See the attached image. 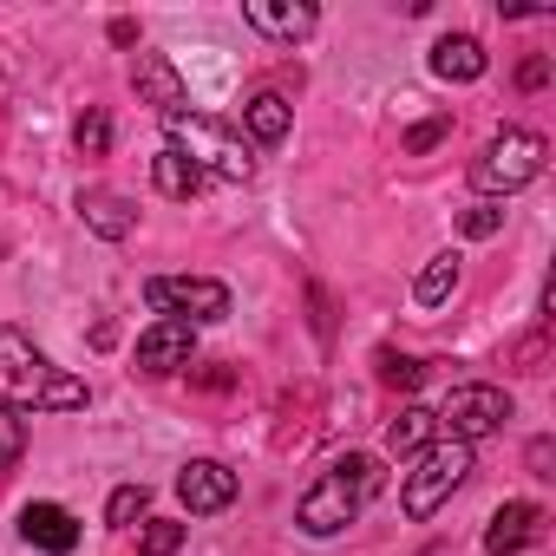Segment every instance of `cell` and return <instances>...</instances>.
<instances>
[{
  "label": "cell",
  "mask_w": 556,
  "mask_h": 556,
  "mask_svg": "<svg viewBox=\"0 0 556 556\" xmlns=\"http://www.w3.org/2000/svg\"><path fill=\"white\" fill-rule=\"evenodd\" d=\"M0 406H40V413H79L86 380L60 374L21 328H0Z\"/></svg>",
  "instance_id": "1"
},
{
  "label": "cell",
  "mask_w": 556,
  "mask_h": 556,
  "mask_svg": "<svg viewBox=\"0 0 556 556\" xmlns=\"http://www.w3.org/2000/svg\"><path fill=\"white\" fill-rule=\"evenodd\" d=\"M380 491V465L374 458H334L308 491H302V504H295V523L308 530V536H334V530H348L354 517H361V504Z\"/></svg>",
  "instance_id": "2"
},
{
  "label": "cell",
  "mask_w": 556,
  "mask_h": 556,
  "mask_svg": "<svg viewBox=\"0 0 556 556\" xmlns=\"http://www.w3.org/2000/svg\"><path fill=\"white\" fill-rule=\"evenodd\" d=\"M164 131H170V151H184L197 170H216L223 184H249V177H255L249 144H242L236 131H223L216 118H203V112H177V118H164Z\"/></svg>",
  "instance_id": "3"
},
{
  "label": "cell",
  "mask_w": 556,
  "mask_h": 556,
  "mask_svg": "<svg viewBox=\"0 0 556 556\" xmlns=\"http://www.w3.org/2000/svg\"><path fill=\"white\" fill-rule=\"evenodd\" d=\"M543 157H549V144H543L536 131L504 125V131L471 157V184H478L484 197H510V190H523V184L543 177Z\"/></svg>",
  "instance_id": "4"
},
{
  "label": "cell",
  "mask_w": 556,
  "mask_h": 556,
  "mask_svg": "<svg viewBox=\"0 0 556 556\" xmlns=\"http://www.w3.org/2000/svg\"><path fill=\"white\" fill-rule=\"evenodd\" d=\"M465 478H471V445L465 439H432L419 452V465L406 471V517H432Z\"/></svg>",
  "instance_id": "5"
},
{
  "label": "cell",
  "mask_w": 556,
  "mask_h": 556,
  "mask_svg": "<svg viewBox=\"0 0 556 556\" xmlns=\"http://www.w3.org/2000/svg\"><path fill=\"white\" fill-rule=\"evenodd\" d=\"M510 413H517V406H510V393H504V387L471 380V387H452V393H445V406H439L432 419L445 426V439H465V445H471V439H484V432H504V426H510Z\"/></svg>",
  "instance_id": "6"
},
{
  "label": "cell",
  "mask_w": 556,
  "mask_h": 556,
  "mask_svg": "<svg viewBox=\"0 0 556 556\" xmlns=\"http://www.w3.org/2000/svg\"><path fill=\"white\" fill-rule=\"evenodd\" d=\"M144 302L164 315V321H229V289L210 282V275H151L144 282Z\"/></svg>",
  "instance_id": "7"
},
{
  "label": "cell",
  "mask_w": 556,
  "mask_h": 556,
  "mask_svg": "<svg viewBox=\"0 0 556 556\" xmlns=\"http://www.w3.org/2000/svg\"><path fill=\"white\" fill-rule=\"evenodd\" d=\"M177 497L190 504V517H216V510L236 504V471L216 465V458H190V465L177 471Z\"/></svg>",
  "instance_id": "8"
},
{
  "label": "cell",
  "mask_w": 556,
  "mask_h": 556,
  "mask_svg": "<svg viewBox=\"0 0 556 556\" xmlns=\"http://www.w3.org/2000/svg\"><path fill=\"white\" fill-rule=\"evenodd\" d=\"M131 86H138V99H144L157 118H177V112L190 105V92H184V79H177V66H170L164 53H138Z\"/></svg>",
  "instance_id": "9"
},
{
  "label": "cell",
  "mask_w": 556,
  "mask_h": 556,
  "mask_svg": "<svg viewBox=\"0 0 556 556\" xmlns=\"http://www.w3.org/2000/svg\"><path fill=\"white\" fill-rule=\"evenodd\" d=\"M190 354H197V328L190 321H157V328L138 334V367L144 374H177V367H190Z\"/></svg>",
  "instance_id": "10"
},
{
  "label": "cell",
  "mask_w": 556,
  "mask_h": 556,
  "mask_svg": "<svg viewBox=\"0 0 556 556\" xmlns=\"http://www.w3.org/2000/svg\"><path fill=\"white\" fill-rule=\"evenodd\" d=\"M543 530H549V510H543V504H504V510L491 517V530H484V549H491V556H510V549H523V543H543Z\"/></svg>",
  "instance_id": "11"
},
{
  "label": "cell",
  "mask_w": 556,
  "mask_h": 556,
  "mask_svg": "<svg viewBox=\"0 0 556 556\" xmlns=\"http://www.w3.org/2000/svg\"><path fill=\"white\" fill-rule=\"evenodd\" d=\"M242 21H249L255 34H268V40H302V34H315L321 14L308 8V0H249Z\"/></svg>",
  "instance_id": "12"
},
{
  "label": "cell",
  "mask_w": 556,
  "mask_h": 556,
  "mask_svg": "<svg viewBox=\"0 0 556 556\" xmlns=\"http://www.w3.org/2000/svg\"><path fill=\"white\" fill-rule=\"evenodd\" d=\"M21 536L40 543L47 556H66V549L79 543V523H73V510H60V504H27V510H21Z\"/></svg>",
  "instance_id": "13"
},
{
  "label": "cell",
  "mask_w": 556,
  "mask_h": 556,
  "mask_svg": "<svg viewBox=\"0 0 556 556\" xmlns=\"http://www.w3.org/2000/svg\"><path fill=\"white\" fill-rule=\"evenodd\" d=\"M79 216H86V229L105 236V242H125V236L138 229V210H131L125 197H112V190H86V197H79Z\"/></svg>",
  "instance_id": "14"
},
{
  "label": "cell",
  "mask_w": 556,
  "mask_h": 556,
  "mask_svg": "<svg viewBox=\"0 0 556 556\" xmlns=\"http://www.w3.org/2000/svg\"><path fill=\"white\" fill-rule=\"evenodd\" d=\"M432 73L452 79V86H471V79H484V47L471 34H452V40L432 47Z\"/></svg>",
  "instance_id": "15"
},
{
  "label": "cell",
  "mask_w": 556,
  "mask_h": 556,
  "mask_svg": "<svg viewBox=\"0 0 556 556\" xmlns=\"http://www.w3.org/2000/svg\"><path fill=\"white\" fill-rule=\"evenodd\" d=\"M151 177H157V190H164V197H177V203H190V197L203 190V170H197L184 151H170V144L151 157Z\"/></svg>",
  "instance_id": "16"
},
{
  "label": "cell",
  "mask_w": 556,
  "mask_h": 556,
  "mask_svg": "<svg viewBox=\"0 0 556 556\" xmlns=\"http://www.w3.org/2000/svg\"><path fill=\"white\" fill-rule=\"evenodd\" d=\"M242 118H249V131H255L262 144H282V138H289V99H275V92H255V99L242 105Z\"/></svg>",
  "instance_id": "17"
},
{
  "label": "cell",
  "mask_w": 556,
  "mask_h": 556,
  "mask_svg": "<svg viewBox=\"0 0 556 556\" xmlns=\"http://www.w3.org/2000/svg\"><path fill=\"white\" fill-rule=\"evenodd\" d=\"M432 432H439V419H432L426 406H406V413L387 426V452H400V458H406V452H426Z\"/></svg>",
  "instance_id": "18"
},
{
  "label": "cell",
  "mask_w": 556,
  "mask_h": 556,
  "mask_svg": "<svg viewBox=\"0 0 556 556\" xmlns=\"http://www.w3.org/2000/svg\"><path fill=\"white\" fill-rule=\"evenodd\" d=\"M452 289H458V255H432V262L419 268V289H413V295H419V308H439Z\"/></svg>",
  "instance_id": "19"
},
{
  "label": "cell",
  "mask_w": 556,
  "mask_h": 556,
  "mask_svg": "<svg viewBox=\"0 0 556 556\" xmlns=\"http://www.w3.org/2000/svg\"><path fill=\"white\" fill-rule=\"evenodd\" d=\"M374 374H380V387H400V393H413V387L426 380V367H419L413 354H400V348H380V354H374Z\"/></svg>",
  "instance_id": "20"
},
{
  "label": "cell",
  "mask_w": 556,
  "mask_h": 556,
  "mask_svg": "<svg viewBox=\"0 0 556 556\" xmlns=\"http://www.w3.org/2000/svg\"><path fill=\"white\" fill-rule=\"evenodd\" d=\"M144 504H151V491H144V484H118V491H112V504H105V523H112V530H131V523L144 517Z\"/></svg>",
  "instance_id": "21"
},
{
  "label": "cell",
  "mask_w": 556,
  "mask_h": 556,
  "mask_svg": "<svg viewBox=\"0 0 556 556\" xmlns=\"http://www.w3.org/2000/svg\"><path fill=\"white\" fill-rule=\"evenodd\" d=\"M73 138H79V151H86V157H105V144H112V118H105L99 105H86V118L73 125Z\"/></svg>",
  "instance_id": "22"
},
{
  "label": "cell",
  "mask_w": 556,
  "mask_h": 556,
  "mask_svg": "<svg viewBox=\"0 0 556 556\" xmlns=\"http://www.w3.org/2000/svg\"><path fill=\"white\" fill-rule=\"evenodd\" d=\"M184 530H190V523H170V517L144 523V536H138V556H170V549L184 543Z\"/></svg>",
  "instance_id": "23"
},
{
  "label": "cell",
  "mask_w": 556,
  "mask_h": 556,
  "mask_svg": "<svg viewBox=\"0 0 556 556\" xmlns=\"http://www.w3.org/2000/svg\"><path fill=\"white\" fill-rule=\"evenodd\" d=\"M439 138H452V112H439V118H426V125H413L406 131V157H426Z\"/></svg>",
  "instance_id": "24"
},
{
  "label": "cell",
  "mask_w": 556,
  "mask_h": 556,
  "mask_svg": "<svg viewBox=\"0 0 556 556\" xmlns=\"http://www.w3.org/2000/svg\"><path fill=\"white\" fill-rule=\"evenodd\" d=\"M458 229H465L471 242H484V236H497V229H504V210H497V203H471V210L458 216Z\"/></svg>",
  "instance_id": "25"
},
{
  "label": "cell",
  "mask_w": 556,
  "mask_h": 556,
  "mask_svg": "<svg viewBox=\"0 0 556 556\" xmlns=\"http://www.w3.org/2000/svg\"><path fill=\"white\" fill-rule=\"evenodd\" d=\"M21 452H27V426H21L14 406H0V465H14Z\"/></svg>",
  "instance_id": "26"
},
{
  "label": "cell",
  "mask_w": 556,
  "mask_h": 556,
  "mask_svg": "<svg viewBox=\"0 0 556 556\" xmlns=\"http://www.w3.org/2000/svg\"><path fill=\"white\" fill-rule=\"evenodd\" d=\"M543 361H549V341H543V334H523V341L510 348V367H517V374H543Z\"/></svg>",
  "instance_id": "27"
},
{
  "label": "cell",
  "mask_w": 556,
  "mask_h": 556,
  "mask_svg": "<svg viewBox=\"0 0 556 556\" xmlns=\"http://www.w3.org/2000/svg\"><path fill=\"white\" fill-rule=\"evenodd\" d=\"M517 86H523V92H536V86H549V53H530V60L517 66Z\"/></svg>",
  "instance_id": "28"
},
{
  "label": "cell",
  "mask_w": 556,
  "mask_h": 556,
  "mask_svg": "<svg viewBox=\"0 0 556 556\" xmlns=\"http://www.w3.org/2000/svg\"><path fill=\"white\" fill-rule=\"evenodd\" d=\"M549 465H556V445L549 439H530V478H556Z\"/></svg>",
  "instance_id": "29"
}]
</instances>
